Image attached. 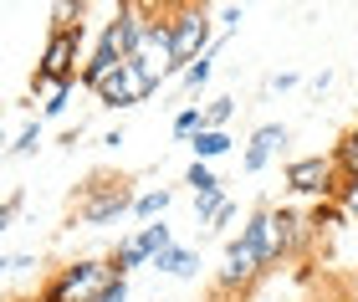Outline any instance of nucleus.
I'll use <instances>...</instances> for the list:
<instances>
[{
  "label": "nucleus",
  "instance_id": "nucleus-1",
  "mask_svg": "<svg viewBox=\"0 0 358 302\" xmlns=\"http://www.w3.org/2000/svg\"><path fill=\"white\" fill-rule=\"evenodd\" d=\"M123 282V272L113 261H72L52 277V287L41 292V302H103Z\"/></svg>",
  "mask_w": 358,
  "mask_h": 302
},
{
  "label": "nucleus",
  "instance_id": "nucleus-2",
  "mask_svg": "<svg viewBox=\"0 0 358 302\" xmlns=\"http://www.w3.org/2000/svg\"><path fill=\"white\" fill-rule=\"evenodd\" d=\"M77 41H83V26H57L52 31V41H46V52H41V67H36V87H72V77H77Z\"/></svg>",
  "mask_w": 358,
  "mask_h": 302
},
{
  "label": "nucleus",
  "instance_id": "nucleus-3",
  "mask_svg": "<svg viewBox=\"0 0 358 302\" xmlns=\"http://www.w3.org/2000/svg\"><path fill=\"white\" fill-rule=\"evenodd\" d=\"M154 87H159V82H154V77L138 67L134 57H128V62H118V67H113V72H108V77H103V82H97L92 92H97V98H103L108 108H128V103H143Z\"/></svg>",
  "mask_w": 358,
  "mask_h": 302
},
{
  "label": "nucleus",
  "instance_id": "nucleus-4",
  "mask_svg": "<svg viewBox=\"0 0 358 302\" xmlns=\"http://www.w3.org/2000/svg\"><path fill=\"white\" fill-rule=\"evenodd\" d=\"M169 31H174V62L179 67H194V62H200L205 52H210V15H205V6H185L169 21Z\"/></svg>",
  "mask_w": 358,
  "mask_h": 302
},
{
  "label": "nucleus",
  "instance_id": "nucleus-5",
  "mask_svg": "<svg viewBox=\"0 0 358 302\" xmlns=\"http://www.w3.org/2000/svg\"><path fill=\"white\" fill-rule=\"evenodd\" d=\"M134 62H138V67L154 77V82H164L169 72H179V62H174V31H169V21H149V31H143V41H138Z\"/></svg>",
  "mask_w": 358,
  "mask_h": 302
},
{
  "label": "nucleus",
  "instance_id": "nucleus-6",
  "mask_svg": "<svg viewBox=\"0 0 358 302\" xmlns=\"http://www.w3.org/2000/svg\"><path fill=\"white\" fill-rule=\"evenodd\" d=\"M128 205H138L134 195H128V180H92L87 200L77 205V215L87 220V226H108L113 215H123Z\"/></svg>",
  "mask_w": 358,
  "mask_h": 302
},
{
  "label": "nucleus",
  "instance_id": "nucleus-7",
  "mask_svg": "<svg viewBox=\"0 0 358 302\" xmlns=\"http://www.w3.org/2000/svg\"><path fill=\"white\" fill-rule=\"evenodd\" d=\"M287 185L297 189V195H328V189H333V159H322V154L292 159V164H287Z\"/></svg>",
  "mask_w": 358,
  "mask_h": 302
},
{
  "label": "nucleus",
  "instance_id": "nucleus-8",
  "mask_svg": "<svg viewBox=\"0 0 358 302\" xmlns=\"http://www.w3.org/2000/svg\"><path fill=\"white\" fill-rule=\"evenodd\" d=\"M241 241H246V246L256 251V261H262V266H271L276 257H282V236H276V210H256V215H251V226L241 231Z\"/></svg>",
  "mask_w": 358,
  "mask_h": 302
},
{
  "label": "nucleus",
  "instance_id": "nucleus-9",
  "mask_svg": "<svg viewBox=\"0 0 358 302\" xmlns=\"http://www.w3.org/2000/svg\"><path fill=\"white\" fill-rule=\"evenodd\" d=\"M282 144H287V129H282V123H266V129H256V134H251V149H246V169H251V174L266 169Z\"/></svg>",
  "mask_w": 358,
  "mask_h": 302
},
{
  "label": "nucleus",
  "instance_id": "nucleus-10",
  "mask_svg": "<svg viewBox=\"0 0 358 302\" xmlns=\"http://www.w3.org/2000/svg\"><path fill=\"white\" fill-rule=\"evenodd\" d=\"M225 257H231V266H225V272H220V282H225V287H236V282H246V277H256V272H262V261H256V251H251L246 241H241V236H236L231 246H225Z\"/></svg>",
  "mask_w": 358,
  "mask_h": 302
},
{
  "label": "nucleus",
  "instance_id": "nucleus-11",
  "mask_svg": "<svg viewBox=\"0 0 358 302\" xmlns=\"http://www.w3.org/2000/svg\"><path fill=\"white\" fill-rule=\"evenodd\" d=\"M159 272H169V277H194L200 272V251H189V246H169L164 257H154Z\"/></svg>",
  "mask_w": 358,
  "mask_h": 302
},
{
  "label": "nucleus",
  "instance_id": "nucleus-12",
  "mask_svg": "<svg viewBox=\"0 0 358 302\" xmlns=\"http://www.w3.org/2000/svg\"><path fill=\"white\" fill-rule=\"evenodd\" d=\"M189 149H194V159L205 164V159H215V154L231 149V134H220V129H200V134L189 138Z\"/></svg>",
  "mask_w": 358,
  "mask_h": 302
},
{
  "label": "nucleus",
  "instance_id": "nucleus-13",
  "mask_svg": "<svg viewBox=\"0 0 358 302\" xmlns=\"http://www.w3.org/2000/svg\"><path fill=\"white\" fill-rule=\"evenodd\" d=\"M276 236H282V251H297L302 236H307V220L292 215V210H276Z\"/></svg>",
  "mask_w": 358,
  "mask_h": 302
},
{
  "label": "nucleus",
  "instance_id": "nucleus-14",
  "mask_svg": "<svg viewBox=\"0 0 358 302\" xmlns=\"http://www.w3.org/2000/svg\"><path fill=\"white\" fill-rule=\"evenodd\" d=\"M134 241L143 246V257H164V251L174 246V241H169V226H164V220H159V226H143V231L134 236Z\"/></svg>",
  "mask_w": 358,
  "mask_h": 302
},
{
  "label": "nucleus",
  "instance_id": "nucleus-15",
  "mask_svg": "<svg viewBox=\"0 0 358 302\" xmlns=\"http://www.w3.org/2000/svg\"><path fill=\"white\" fill-rule=\"evenodd\" d=\"M169 200H174L169 189H149V195H138L134 215H138V220H154V215H164V210H169Z\"/></svg>",
  "mask_w": 358,
  "mask_h": 302
},
{
  "label": "nucleus",
  "instance_id": "nucleus-16",
  "mask_svg": "<svg viewBox=\"0 0 358 302\" xmlns=\"http://www.w3.org/2000/svg\"><path fill=\"white\" fill-rule=\"evenodd\" d=\"M185 185H194V195H210V189H220V180H215V174H210V164H200V159H194V164H189Z\"/></svg>",
  "mask_w": 358,
  "mask_h": 302
},
{
  "label": "nucleus",
  "instance_id": "nucleus-17",
  "mask_svg": "<svg viewBox=\"0 0 358 302\" xmlns=\"http://www.w3.org/2000/svg\"><path fill=\"white\" fill-rule=\"evenodd\" d=\"M231 118H236V103L231 98H215V103L205 108V129H220L225 134V123H231Z\"/></svg>",
  "mask_w": 358,
  "mask_h": 302
},
{
  "label": "nucleus",
  "instance_id": "nucleus-18",
  "mask_svg": "<svg viewBox=\"0 0 358 302\" xmlns=\"http://www.w3.org/2000/svg\"><path fill=\"white\" fill-rule=\"evenodd\" d=\"M200 129H205V113H200V108H185V113L174 118V134H179V138H194Z\"/></svg>",
  "mask_w": 358,
  "mask_h": 302
},
{
  "label": "nucleus",
  "instance_id": "nucleus-19",
  "mask_svg": "<svg viewBox=\"0 0 358 302\" xmlns=\"http://www.w3.org/2000/svg\"><path fill=\"white\" fill-rule=\"evenodd\" d=\"M143 261H149V257H143V246L128 241V246H118V261H113V266H118V272H134V266H143Z\"/></svg>",
  "mask_w": 358,
  "mask_h": 302
},
{
  "label": "nucleus",
  "instance_id": "nucleus-20",
  "mask_svg": "<svg viewBox=\"0 0 358 302\" xmlns=\"http://www.w3.org/2000/svg\"><path fill=\"white\" fill-rule=\"evenodd\" d=\"M338 159H343V169H348V180H358V129L343 138V149H338Z\"/></svg>",
  "mask_w": 358,
  "mask_h": 302
},
{
  "label": "nucleus",
  "instance_id": "nucleus-21",
  "mask_svg": "<svg viewBox=\"0 0 358 302\" xmlns=\"http://www.w3.org/2000/svg\"><path fill=\"white\" fill-rule=\"evenodd\" d=\"M36 144H41V129H36V123H31V129H21V138H15V144H10V154H31Z\"/></svg>",
  "mask_w": 358,
  "mask_h": 302
},
{
  "label": "nucleus",
  "instance_id": "nucleus-22",
  "mask_svg": "<svg viewBox=\"0 0 358 302\" xmlns=\"http://www.w3.org/2000/svg\"><path fill=\"white\" fill-rule=\"evenodd\" d=\"M205 77H210V52H205L200 62H194V67H185V82H189V87H200Z\"/></svg>",
  "mask_w": 358,
  "mask_h": 302
},
{
  "label": "nucleus",
  "instance_id": "nucleus-23",
  "mask_svg": "<svg viewBox=\"0 0 358 302\" xmlns=\"http://www.w3.org/2000/svg\"><path fill=\"white\" fill-rule=\"evenodd\" d=\"M67 98H72V87H57V92H46V118H57L62 108H67Z\"/></svg>",
  "mask_w": 358,
  "mask_h": 302
},
{
  "label": "nucleus",
  "instance_id": "nucleus-24",
  "mask_svg": "<svg viewBox=\"0 0 358 302\" xmlns=\"http://www.w3.org/2000/svg\"><path fill=\"white\" fill-rule=\"evenodd\" d=\"M343 210L358 220V180H348V189H343Z\"/></svg>",
  "mask_w": 358,
  "mask_h": 302
},
{
  "label": "nucleus",
  "instance_id": "nucleus-25",
  "mask_svg": "<svg viewBox=\"0 0 358 302\" xmlns=\"http://www.w3.org/2000/svg\"><path fill=\"white\" fill-rule=\"evenodd\" d=\"M103 302H128V287H123V282H118V287H113V292H108Z\"/></svg>",
  "mask_w": 358,
  "mask_h": 302
}]
</instances>
